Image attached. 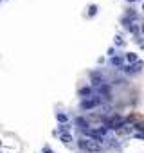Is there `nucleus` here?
<instances>
[{
	"label": "nucleus",
	"instance_id": "6e6552de",
	"mask_svg": "<svg viewBox=\"0 0 144 153\" xmlns=\"http://www.w3.org/2000/svg\"><path fill=\"white\" fill-rule=\"evenodd\" d=\"M79 96H81V97H90V96H92V88H88V86L81 88V90H79Z\"/></svg>",
	"mask_w": 144,
	"mask_h": 153
},
{
	"label": "nucleus",
	"instance_id": "f8f14e48",
	"mask_svg": "<svg viewBox=\"0 0 144 153\" xmlns=\"http://www.w3.org/2000/svg\"><path fill=\"white\" fill-rule=\"evenodd\" d=\"M61 141H63V142H70V141H72L70 133H61Z\"/></svg>",
	"mask_w": 144,
	"mask_h": 153
},
{
	"label": "nucleus",
	"instance_id": "5701e85b",
	"mask_svg": "<svg viewBox=\"0 0 144 153\" xmlns=\"http://www.w3.org/2000/svg\"><path fill=\"white\" fill-rule=\"evenodd\" d=\"M142 49H144V43H142Z\"/></svg>",
	"mask_w": 144,
	"mask_h": 153
},
{
	"label": "nucleus",
	"instance_id": "6ab92c4d",
	"mask_svg": "<svg viewBox=\"0 0 144 153\" xmlns=\"http://www.w3.org/2000/svg\"><path fill=\"white\" fill-rule=\"evenodd\" d=\"M135 137H137V139H144V133H137Z\"/></svg>",
	"mask_w": 144,
	"mask_h": 153
},
{
	"label": "nucleus",
	"instance_id": "aec40b11",
	"mask_svg": "<svg viewBox=\"0 0 144 153\" xmlns=\"http://www.w3.org/2000/svg\"><path fill=\"white\" fill-rule=\"evenodd\" d=\"M142 34H144V24H142Z\"/></svg>",
	"mask_w": 144,
	"mask_h": 153
},
{
	"label": "nucleus",
	"instance_id": "2eb2a0df",
	"mask_svg": "<svg viewBox=\"0 0 144 153\" xmlns=\"http://www.w3.org/2000/svg\"><path fill=\"white\" fill-rule=\"evenodd\" d=\"M115 43H117V45H121V43H122V40H121V36H115Z\"/></svg>",
	"mask_w": 144,
	"mask_h": 153
},
{
	"label": "nucleus",
	"instance_id": "20e7f679",
	"mask_svg": "<svg viewBox=\"0 0 144 153\" xmlns=\"http://www.w3.org/2000/svg\"><path fill=\"white\" fill-rule=\"evenodd\" d=\"M85 133H87V137H90V141H95L99 144L105 141V137L99 133V130H90V128H88V130H85Z\"/></svg>",
	"mask_w": 144,
	"mask_h": 153
},
{
	"label": "nucleus",
	"instance_id": "f3484780",
	"mask_svg": "<svg viewBox=\"0 0 144 153\" xmlns=\"http://www.w3.org/2000/svg\"><path fill=\"white\" fill-rule=\"evenodd\" d=\"M95 11H97V7H95V5H92V7H90V15H94Z\"/></svg>",
	"mask_w": 144,
	"mask_h": 153
},
{
	"label": "nucleus",
	"instance_id": "9b49d317",
	"mask_svg": "<svg viewBox=\"0 0 144 153\" xmlns=\"http://www.w3.org/2000/svg\"><path fill=\"white\" fill-rule=\"evenodd\" d=\"M56 119H58V121H59L61 124H65V123L68 121V117H67L65 114H58V115H56Z\"/></svg>",
	"mask_w": 144,
	"mask_h": 153
},
{
	"label": "nucleus",
	"instance_id": "7ed1b4c3",
	"mask_svg": "<svg viewBox=\"0 0 144 153\" xmlns=\"http://www.w3.org/2000/svg\"><path fill=\"white\" fill-rule=\"evenodd\" d=\"M144 67L142 61H137V63H132V65H122L121 70L124 72V74H135V72H141V69Z\"/></svg>",
	"mask_w": 144,
	"mask_h": 153
},
{
	"label": "nucleus",
	"instance_id": "b1692460",
	"mask_svg": "<svg viewBox=\"0 0 144 153\" xmlns=\"http://www.w3.org/2000/svg\"><path fill=\"white\" fill-rule=\"evenodd\" d=\"M0 146H2V142H0Z\"/></svg>",
	"mask_w": 144,
	"mask_h": 153
},
{
	"label": "nucleus",
	"instance_id": "412c9836",
	"mask_svg": "<svg viewBox=\"0 0 144 153\" xmlns=\"http://www.w3.org/2000/svg\"><path fill=\"white\" fill-rule=\"evenodd\" d=\"M128 2H135V0H128Z\"/></svg>",
	"mask_w": 144,
	"mask_h": 153
},
{
	"label": "nucleus",
	"instance_id": "dca6fc26",
	"mask_svg": "<svg viewBox=\"0 0 144 153\" xmlns=\"http://www.w3.org/2000/svg\"><path fill=\"white\" fill-rule=\"evenodd\" d=\"M43 153H54L51 148H47V146H45V148H43Z\"/></svg>",
	"mask_w": 144,
	"mask_h": 153
},
{
	"label": "nucleus",
	"instance_id": "a211bd4d",
	"mask_svg": "<svg viewBox=\"0 0 144 153\" xmlns=\"http://www.w3.org/2000/svg\"><path fill=\"white\" fill-rule=\"evenodd\" d=\"M135 128L137 130H144V124H135Z\"/></svg>",
	"mask_w": 144,
	"mask_h": 153
},
{
	"label": "nucleus",
	"instance_id": "f03ea898",
	"mask_svg": "<svg viewBox=\"0 0 144 153\" xmlns=\"http://www.w3.org/2000/svg\"><path fill=\"white\" fill-rule=\"evenodd\" d=\"M101 103V97L99 96H90V97H87L81 101V108L83 110H90V108H95Z\"/></svg>",
	"mask_w": 144,
	"mask_h": 153
},
{
	"label": "nucleus",
	"instance_id": "f257e3e1",
	"mask_svg": "<svg viewBox=\"0 0 144 153\" xmlns=\"http://www.w3.org/2000/svg\"><path fill=\"white\" fill-rule=\"evenodd\" d=\"M78 146H79L81 150L88 151V153H97V151H101V148H103L99 142L90 141V139H81V141H78Z\"/></svg>",
	"mask_w": 144,
	"mask_h": 153
},
{
	"label": "nucleus",
	"instance_id": "423d86ee",
	"mask_svg": "<svg viewBox=\"0 0 144 153\" xmlns=\"http://www.w3.org/2000/svg\"><path fill=\"white\" fill-rule=\"evenodd\" d=\"M90 78H92V85L95 86V88L103 85V78H101V74H99V72H92V74H90Z\"/></svg>",
	"mask_w": 144,
	"mask_h": 153
},
{
	"label": "nucleus",
	"instance_id": "4468645a",
	"mask_svg": "<svg viewBox=\"0 0 144 153\" xmlns=\"http://www.w3.org/2000/svg\"><path fill=\"white\" fill-rule=\"evenodd\" d=\"M132 131V126H124V128H119V133H130Z\"/></svg>",
	"mask_w": 144,
	"mask_h": 153
},
{
	"label": "nucleus",
	"instance_id": "ddd939ff",
	"mask_svg": "<svg viewBox=\"0 0 144 153\" xmlns=\"http://www.w3.org/2000/svg\"><path fill=\"white\" fill-rule=\"evenodd\" d=\"M68 130H70V126H68V124H59V131H61V133H65V131L68 133Z\"/></svg>",
	"mask_w": 144,
	"mask_h": 153
},
{
	"label": "nucleus",
	"instance_id": "0eeeda50",
	"mask_svg": "<svg viewBox=\"0 0 144 153\" xmlns=\"http://www.w3.org/2000/svg\"><path fill=\"white\" fill-rule=\"evenodd\" d=\"M76 126H78L79 130H83V131H85V130H88V123L85 121L83 117H76Z\"/></svg>",
	"mask_w": 144,
	"mask_h": 153
},
{
	"label": "nucleus",
	"instance_id": "9d476101",
	"mask_svg": "<svg viewBox=\"0 0 144 153\" xmlns=\"http://www.w3.org/2000/svg\"><path fill=\"white\" fill-rule=\"evenodd\" d=\"M110 63L115 65V67H121V65H122V58H121V56H114V58L110 59Z\"/></svg>",
	"mask_w": 144,
	"mask_h": 153
},
{
	"label": "nucleus",
	"instance_id": "39448f33",
	"mask_svg": "<svg viewBox=\"0 0 144 153\" xmlns=\"http://www.w3.org/2000/svg\"><path fill=\"white\" fill-rule=\"evenodd\" d=\"M97 92L101 96H105L106 99H112V92H110V85H106V83H103L101 86H97Z\"/></svg>",
	"mask_w": 144,
	"mask_h": 153
},
{
	"label": "nucleus",
	"instance_id": "1a4fd4ad",
	"mask_svg": "<svg viewBox=\"0 0 144 153\" xmlns=\"http://www.w3.org/2000/svg\"><path fill=\"white\" fill-rule=\"evenodd\" d=\"M126 59H128L130 63H137V61H139V58H137L135 52H128V54H126Z\"/></svg>",
	"mask_w": 144,
	"mask_h": 153
},
{
	"label": "nucleus",
	"instance_id": "4be33fe9",
	"mask_svg": "<svg viewBox=\"0 0 144 153\" xmlns=\"http://www.w3.org/2000/svg\"><path fill=\"white\" fill-rule=\"evenodd\" d=\"M142 11H144V4H142Z\"/></svg>",
	"mask_w": 144,
	"mask_h": 153
}]
</instances>
